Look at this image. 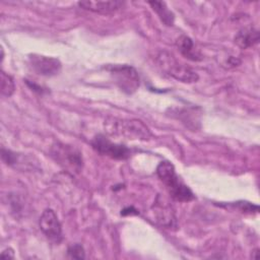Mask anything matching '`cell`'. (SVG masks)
<instances>
[{
  "mask_svg": "<svg viewBox=\"0 0 260 260\" xmlns=\"http://www.w3.org/2000/svg\"><path fill=\"white\" fill-rule=\"evenodd\" d=\"M156 174L159 180L166 186L171 197L175 200L180 202H188L195 198L190 188L180 180L176 174L175 167L171 161H160L156 168Z\"/></svg>",
  "mask_w": 260,
  "mask_h": 260,
  "instance_id": "obj_1",
  "label": "cell"
},
{
  "mask_svg": "<svg viewBox=\"0 0 260 260\" xmlns=\"http://www.w3.org/2000/svg\"><path fill=\"white\" fill-rule=\"evenodd\" d=\"M107 129L111 134L122 135L128 139L146 140L151 137V133L146 125L139 120H118L107 121Z\"/></svg>",
  "mask_w": 260,
  "mask_h": 260,
  "instance_id": "obj_2",
  "label": "cell"
},
{
  "mask_svg": "<svg viewBox=\"0 0 260 260\" xmlns=\"http://www.w3.org/2000/svg\"><path fill=\"white\" fill-rule=\"evenodd\" d=\"M158 63L159 66L172 77L176 78L182 82H196L198 80V75L189 67L185 66L178 62L173 55L169 53L162 52L158 56Z\"/></svg>",
  "mask_w": 260,
  "mask_h": 260,
  "instance_id": "obj_3",
  "label": "cell"
},
{
  "mask_svg": "<svg viewBox=\"0 0 260 260\" xmlns=\"http://www.w3.org/2000/svg\"><path fill=\"white\" fill-rule=\"evenodd\" d=\"M110 73L113 80L122 91L131 94L138 89L140 83L139 75L132 66L114 65L110 68Z\"/></svg>",
  "mask_w": 260,
  "mask_h": 260,
  "instance_id": "obj_4",
  "label": "cell"
},
{
  "mask_svg": "<svg viewBox=\"0 0 260 260\" xmlns=\"http://www.w3.org/2000/svg\"><path fill=\"white\" fill-rule=\"evenodd\" d=\"M91 146L102 155H106L115 159H126L131 154V151L128 147L122 144L114 143L102 134H98L92 139Z\"/></svg>",
  "mask_w": 260,
  "mask_h": 260,
  "instance_id": "obj_5",
  "label": "cell"
},
{
  "mask_svg": "<svg viewBox=\"0 0 260 260\" xmlns=\"http://www.w3.org/2000/svg\"><path fill=\"white\" fill-rule=\"evenodd\" d=\"M52 152L56 160L65 168H69L76 172L82 168L81 154L75 147L71 145L57 143L53 146Z\"/></svg>",
  "mask_w": 260,
  "mask_h": 260,
  "instance_id": "obj_6",
  "label": "cell"
},
{
  "mask_svg": "<svg viewBox=\"0 0 260 260\" xmlns=\"http://www.w3.org/2000/svg\"><path fill=\"white\" fill-rule=\"evenodd\" d=\"M40 228L44 235L53 243L59 244L62 240V226L52 209H46L40 217Z\"/></svg>",
  "mask_w": 260,
  "mask_h": 260,
  "instance_id": "obj_7",
  "label": "cell"
},
{
  "mask_svg": "<svg viewBox=\"0 0 260 260\" xmlns=\"http://www.w3.org/2000/svg\"><path fill=\"white\" fill-rule=\"evenodd\" d=\"M29 64L32 70L42 76H54L61 70V62L57 58L39 54L29 55Z\"/></svg>",
  "mask_w": 260,
  "mask_h": 260,
  "instance_id": "obj_8",
  "label": "cell"
},
{
  "mask_svg": "<svg viewBox=\"0 0 260 260\" xmlns=\"http://www.w3.org/2000/svg\"><path fill=\"white\" fill-rule=\"evenodd\" d=\"M78 5L88 11L99 13V14H110L118 9H120L123 5L121 1H79Z\"/></svg>",
  "mask_w": 260,
  "mask_h": 260,
  "instance_id": "obj_9",
  "label": "cell"
},
{
  "mask_svg": "<svg viewBox=\"0 0 260 260\" xmlns=\"http://www.w3.org/2000/svg\"><path fill=\"white\" fill-rule=\"evenodd\" d=\"M176 45L180 53L191 61H199L202 59L201 53L195 48L193 41L187 36H181L178 38Z\"/></svg>",
  "mask_w": 260,
  "mask_h": 260,
  "instance_id": "obj_10",
  "label": "cell"
},
{
  "mask_svg": "<svg viewBox=\"0 0 260 260\" xmlns=\"http://www.w3.org/2000/svg\"><path fill=\"white\" fill-rule=\"evenodd\" d=\"M259 42V31L255 28H243L235 37V43L242 49H247Z\"/></svg>",
  "mask_w": 260,
  "mask_h": 260,
  "instance_id": "obj_11",
  "label": "cell"
},
{
  "mask_svg": "<svg viewBox=\"0 0 260 260\" xmlns=\"http://www.w3.org/2000/svg\"><path fill=\"white\" fill-rule=\"evenodd\" d=\"M148 4L151 6L152 10L155 11L161 22L168 26H172L174 24L175 15L167 6V3L164 1H150Z\"/></svg>",
  "mask_w": 260,
  "mask_h": 260,
  "instance_id": "obj_12",
  "label": "cell"
},
{
  "mask_svg": "<svg viewBox=\"0 0 260 260\" xmlns=\"http://www.w3.org/2000/svg\"><path fill=\"white\" fill-rule=\"evenodd\" d=\"M15 89L12 77L5 72H1V93L4 96H10Z\"/></svg>",
  "mask_w": 260,
  "mask_h": 260,
  "instance_id": "obj_13",
  "label": "cell"
},
{
  "mask_svg": "<svg viewBox=\"0 0 260 260\" xmlns=\"http://www.w3.org/2000/svg\"><path fill=\"white\" fill-rule=\"evenodd\" d=\"M68 256L73 259H83L84 256V249L80 244H74L70 246L67 250Z\"/></svg>",
  "mask_w": 260,
  "mask_h": 260,
  "instance_id": "obj_14",
  "label": "cell"
},
{
  "mask_svg": "<svg viewBox=\"0 0 260 260\" xmlns=\"http://www.w3.org/2000/svg\"><path fill=\"white\" fill-rule=\"evenodd\" d=\"M236 204H232L233 206H238L239 209L243 212H257L258 211V206L251 204L250 202H246V201H239V202H235Z\"/></svg>",
  "mask_w": 260,
  "mask_h": 260,
  "instance_id": "obj_15",
  "label": "cell"
},
{
  "mask_svg": "<svg viewBox=\"0 0 260 260\" xmlns=\"http://www.w3.org/2000/svg\"><path fill=\"white\" fill-rule=\"evenodd\" d=\"M1 258L2 259H12L14 258V252L11 248H7L5 249L2 253H1Z\"/></svg>",
  "mask_w": 260,
  "mask_h": 260,
  "instance_id": "obj_16",
  "label": "cell"
}]
</instances>
